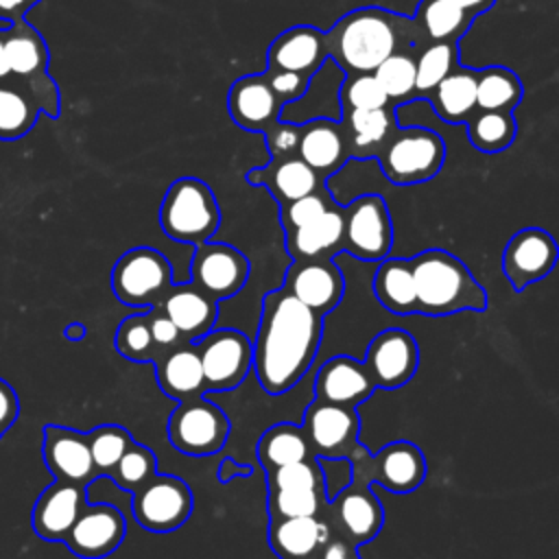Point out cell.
Listing matches in <instances>:
<instances>
[{"label": "cell", "instance_id": "cell-38", "mask_svg": "<svg viewBox=\"0 0 559 559\" xmlns=\"http://www.w3.org/2000/svg\"><path fill=\"white\" fill-rule=\"evenodd\" d=\"M463 124L469 144L480 153H500L509 148L518 133V124L511 111L474 109V114Z\"/></svg>", "mask_w": 559, "mask_h": 559}, {"label": "cell", "instance_id": "cell-13", "mask_svg": "<svg viewBox=\"0 0 559 559\" xmlns=\"http://www.w3.org/2000/svg\"><path fill=\"white\" fill-rule=\"evenodd\" d=\"M249 280V260L227 242L205 240L194 247L190 262V282L212 299H229L245 288Z\"/></svg>", "mask_w": 559, "mask_h": 559}, {"label": "cell", "instance_id": "cell-39", "mask_svg": "<svg viewBox=\"0 0 559 559\" xmlns=\"http://www.w3.org/2000/svg\"><path fill=\"white\" fill-rule=\"evenodd\" d=\"M459 66V41H430L415 52V94L428 96L432 87Z\"/></svg>", "mask_w": 559, "mask_h": 559}, {"label": "cell", "instance_id": "cell-47", "mask_svg": "<svg viewBox=\"0 0 559 559\" xmlns=\"http://www.w3.org/2000/svg\"><path fill=\"white\" fill-rule=\"evenodd\" d=\"M323 485L321 467L317 459H306L297 463H288L266 472L269 489H290V487H319Z\"/></svg>", "mask_w": 559, "mask_h": 559}, {"label": "cell", "instance_id": "cell-30", "mask_svg": "<svg viewBox=\"0 0 559 559\" xmlns=\"http://www.w3.org/2000/svg\"><path fill=\"white\" fill-rule=\"evenodd\" d=\"M330 539V528L319 515L271 518L269 544L282 559L312 557Z\"/></svg>", "mask_w": 559, "mask_h": 559}, {"label": "cell", "instance_id": "cell-3", "mask_svg": "<svg viewBox=\"0 0 559 559\" xmlns=\"http://www.w3.org/2000/svg\"><path fill=\"white\" fill-rule=\"evenodd\" d=\"M419 314L445 317L456 312H483L487 293L467 264L445 249H426L408 258Z\"/></svg>", "mask_w": 559, "mask_h": 559}, {"label": "cell", "instance_id": "cell-2", "mask_svg": "<svg viewBox=\"0 0 559 559\" xmlns=\"http://www.w3.org/2000/svg\"><path fill=\"white\" fill-rule=\"evenodd\" d=\"M328 55L345 74L373 72L389 55L424 44L415 22L408 15L382 9L358 7L325 31Z\"/></svg>", "mask_w": 559, "mask_h": 559}, {"label": "cell", "instance_id": "cell-16", "mask_svg": "<svg viewBox=\"0 0 559 559\" xmlns=\"http://www.w3.org/2000/svg\"><path fill=\"white\" fill-rule=\"evenodd\" d=\"M362 365L376 389H400L417 371L419 347L406 330L389 328L369 341Z\"/></svg>", "mask_w": 559, "mask_h": 559}, {"label": "cell", "instance_id": "cell-53", "mask_svg": "<svg viewBox=\"0 0 559 559\" xmlns=\"http://www.w3.org/2000/svg\"><path fill=\"white\" fill-rule=\"evenodd\" d=\"M321 559H358L356 548L345 539H328L321 548Z\"/></svg>", "mask_w": 559, "mask_h": 559}, {"label": "cell", "instance_id": "cell-25", "mask_svg": "<svg viewBox=\"0 0 559 559\" xmlns=\"http://www.w3.org/2000/svg\"><path fill=\"white\" fill-rule=\"evenodd\" d=\"M162 310L170 317L179 330L181 341L197 343L210 330H214L218 319V301L194 286L190 280L173 284L162 299Z\"/></svg>", "mask_w": 559, "mask_h": 559}, {"label": "cell", "instance_id": "cell-44", "mask_svg": "<svg viewBox=\"0 0 559 559\" xmlns=\"http://www.w3.org/2000/svg\"><path fill=\"white\" fill-rule=\"evenodd\" d=\"M157 472V459L153 454V450H148L142 443H131L124 454L118 459V463L111 467V472L107 474L120 489L124 491H133L135 487H140L146 478H151Z\"/></svg>", "mask_w": 559, "mask_h": 559}, {"label": "cell", "instance_id": "cell-22", "mask_svg": "<svg viewBox=\"0 0 559 559\" xmlns=\"http://www.w3.org/2000/svg\"><path fill=\"white\" fill-rule=\"evenodd\" d=\"M373 391L376 384L369 378L362 360L347 354L332 356L314 376V400L319 402L356 408L360 402L371 397Z\"/></svg>", "mask_w": 559, "mask_h": 559}, {"label": "cell", "instance_id": "cell-9", "mask_svg": "<svg viewBox=\"0 0 559 559\" xmlns=\"http://www.w3.org/2000/svg\"><path fill=\"white\" fill-rule=\"evenodd\" d=\"M194 509L192 489L179 476L153 474L131 491L135 522L151 533H170L188 522Z\"/></svg>", "mask_w": 559, "mask_h": 559}, {"label": "cell", "instance_id": "cell-18", "mask_svg": "<svg viewBox=\"0 0 559 559\" xmlns=\"http://www.w3.org/2000/svg\"><path fill=\"white\" fill-rule=\"evenodd\" d=\"M328 59L325 31L310 24H297L282 31L271 41L266 50V70L295 72L312 81Z\"/></svg>", "mask_w": 559, "mask_h": 559}, {"label": "cell", "instance_id": "cell-7", "mask_svg": "<svg viewBox=\"0 0 559 559\" xmlns=\"http://www.w3.org/2000/svg\"><path fill=\"white\" fill-rule=\"evenodd\" d=\"M352 463V480L380 485L393 493H408L426 478V456L411 441H391L380 452L369 454L362 445L347 459Z\"/></svg>", "mask_w": 559, "mask_h": 559}, {"label": "cell", "instance_id": "cell-56", "mask_svg": "<svg viewBox=\"0 0 559 559\" xmlns=\"http://www.w3.org/2000/svg\"><path fill=\"white\" fill-rule=\"evenodd\" d=\"M85 334H87V330H85V325L79 323V321H72V323H68V325L63 328V336H66L68 341H72V343L83 341Z\"/></svg>", "mask_w": 559, "mask_h": 559}, {"label": "cell", "instance_id": "cell-14", "mask_svg": "<svg viewBox=\"0 0 559 559\" xmlns=\"http://www.w3.org/2000/svg\"><path fill=\"white\" fill-rule=\"evenodd\" d=\"M559 247L542 227H524L515 231L502 249L500 269L515 293L537 280H544L557 264Z\"/></svg>", "mask_w": 559, "mask_h": 559}, {"label": "cell", "instance_id": "cell-37", "mask_svg": "<svg viewBox=\"0 0 559 559\" xmlns=\"http://www.w3.org/2000/svg\"><path fill=\"white\" fill-rule=\"evenodd\" d=\"M39 107L26 90H22L13 79L0 81V140L13 142L26 135L37 118Z\"/></svg>", "mask_w": 559, "mask_h": 559}, {"label": "cell", "instance_id": "cell-34", "mask_svg": "<svg viewBox=\"0 0 559 559\" xmlns=\"http://www.w3.org/2000/svg\"><path fill=\"white\" fill-rule=\"evenodd\" d=\"M424 44L430 41H459L474 17L448 0H421L411 15Z\"/></svg>", "mask_w": 559, "mask_h": 559}, {"label": "cell", "instance_id": "cell-58", "mask_svg": "<svg viewBox=\"0 0 559 559\" xmlns=\"http://www.w3.org/2000/svg\"><path fill=\"white\" fill-rule=\"evenodd\" d=\"M299 559H317V557H314V555H312V557H299Z\"/></svg>", "mask_w": 559, "mask_h": 559}, {"label": "cell", "instance_id": "cell-48", "mask_svg": "<svg viewBox=\"0 0 559 559\" xmlns=\"http://www.w3.org/2000/svg\"><path fill=\"white\" fill-rule=\"evenodd\" d=\"M264 140H266L271 159L295 157L297 144H299V124L282 118L277 124H273L269 131H264Z\"/></svg>", "mask_w": 559, "mask_h": 559}, {"label": "cell", "instance_id": "cell-50", "mask_svg": "<svg viewBox=\"0 0 559 559\" xmlns=\"http://www.w3.org/2000/svg\"><path fill=\"white\" fill-rule=\"evenodd\" d=\"M146 321H148V328H151V336H153V343L157 345L159 354L177 343H181V336H179V330L175 328V323L170 321V317L162 310V306H153L146 310Z\"/></svg>", "mask_w": 559, "mask_h": 559}, {"label": "cell", "instance_id": "cell-28", "mask_svg": "<svg viewBox=\"0 0 559 559\" xmlns=\"http://www.w3.org/2000/svg\"><path fill=\"white\" fill-rule=\"evenodd\" d=\"M155 378L159 389L175 400H188L203 395V369L194 343H177L164 349L155 360Z\"/></svg>", "mask_w": 559, "mask_h": 559}, {"label": "cell", "instance_id": "cell-4", "mask_svg": "<svg viewBox=\"0 0 559 559\" xmlns=\"http://www.w3.org/2000/svg\"><path fill=\"white\" fill-rule=\"evenodd\" d=\"M159 225L170 240L201 245L212 240L221 225V207L212 188L197 177L175 179L159 205Z\"/></svg>", "mask_w": 559, "mask_h": 559}, {"label": "cell", "instance_id": "cell-26", "mask_svg": "<svg viewBox=\"0 0 559 559\" xmlns=\"http://www.w3.org/2000/svg\"><path fill=\"white\" fill-rule=\"evenodd\" d=\"M297 157L306 162L323 181L338 173L349 159L338 120L312 118L310 122L299 124Z\"/></svg>", "mask_w": 559, "mask_h": 559}, {"label": "cell", "instance_id": "cell-1", "mask_svg": "<svg viewBox=\"0 0 559 559\" xmlns=\"http://www.w3.org/2000/svg\"><path fill=\"white\" fill-rule=\"evenodd\" d=\"M323 336V317L284 288L262 299L260 323L251 341V371L269 395L293 389L312 367Z\"/></svg>", "mask_w": 559, "mask_h": 559}, {"label": "cell", "instance_id": "cell-45", "mask_svg": "<svg viewBox=\"0 0 559 559\" xmlns=\"http://www.w3.org/2000/svg\"><path fill=\"white\" fill-rule=\"evenodd\" d=\"M338 98H341V107H349V109H376L391 103L384 90L380 87V83L376 81L373 72L345 74Z\"/></svg>", "mask_w": 559, "mask_h": 559}, {"label": "cell", "instance_id": "cell-23", "mask_svg": "<svg viewBox=\"0 0 559 559\" xmlns=\"http://www.w3.org/2000/svg\"><path fill=\"white\" fill-rule=\"evenodd\" d=\"M87 502V487L55 480L46 487L33 507V531L46 542H63L83 504Z\"/></svg>", "mask_w": 559, "mask_h": 559}, {"label": "cell", "instance_id": "cell-52", "mask_svg": "<svg viewBox=\"0 0 559 559\" xmlns=\"http://www.w3.org/2000/svg\"><path fill=\"white\" fill-rule=\"evenodd\" d=\"M39 0H0V20L2 22H17L37 4Z\"/></svg>", "mask_w": 559, "mask_h": 559}, {"label": "cell", "instance_id": "cell-27", "mask_svg": "<svg viewBox=\"0 0 559 559\" xmlns=\"http://www.w3.org/2000/svg\"><path fill=\"white\" fill-rule=\"evenodd\" d=\"M251 186H262L275 199L277 205L290 203L325 186V181L297 155L284 159H269V164L251 168L247 173Z\"/></svg>", "mask_w": 559, "mask_h": 559}, {"label": "cell", "instance_id": "cell-51", "mask_svg": "<svg viewBox=\"0 0 559 559\" xmlns=\"http://www.w3.org/2000/svg\"><path fill=\"white\" fill-rule=\"evenodd\" d=\"M20 415V400L15 389L0 378V439L15 424Z\"/></svg>", "mask_w": 559, "mask_h": 559}, {"label": "cell", "instance_id": "cell-36", "mask_svg": "<svg viewBox=\"0 0 559 559\" xmlns=\"http://www.w3.org/2000/svg\"><path fill=\"white\" fill-rule=\"evenodd\" d=\"M524 94L520 76L504 66H487L476 70V109L511 111Z\"/></svg>", "mask_w": 559, "mask_h": 559}, {"label": "cell", "instance_id": "cell-11", "mask_svg": "<svg viewBox=\"0 0 559 559\" xmlns=\"http://www.w3.org/2000/svg\"><path fill=\"white\" fill-rule=\"evenodd\" d=\"M205 391H229L251 371V338L234 328L210 330L197 343Z\"/></svg>", "mask_w": 559, "mask_h": 559}, {"label": "cell", "instance_id": "cell-46", "mask_svg": "<svg viewBox=\"0 0 559 559\" xmlns=\"http://www.w3.org/2000/svg\"><path fill=\"white\" fill-rule=\"evenodd\" d=\"M332 205H336V201L332 199V194L323 188L306 194V197H299L290 203H284L280 205V223H282V229L284 234L286 231H293L310 221H314L317 216H321L325 210H330Z\"/></svg>", "mask_w": 559, "mask_h": 559}, {"label": "cell", "instance_id": "cell-15", "mask_svg": "<svg viewBox=\"0 0 559 559\" xmlns=\"http://www.w3.org/2000/svg\"><path fill=\"white\" fill-rule=\"evenodd\" d=\"M127 520L122 511L107 502H85L63 544L81 559L109 557L124 542Z\"/></svg>", "mask_w": 559, "mask_h": 559}, {"label": "cell", "instance_id": "cell-32", "mask_svg": "<svg viewBox=\"0 0 559 559\" xmlns=\"http://www.w3.org/2000/svg\"><path fill=\"white\" fill-rule=\"evenodd\" d=\"M373 295L378 304L393 314H417V293L408 258H384L373 275Z\"/></svg>", "mask_w": 559, "mask_h": 559}, {"label": "cell", "instance_id": "cell-19", "mask_svg": "<svg viewBox=\"0 0 559 559\" xmlns=\"http://www.w3.org/2000/svg\"><path fill=\"white\" fill-rule=\"evenodd\" d=\"M41 437L44 463L57 480H68L87 487L98 478L85 432H79L68 426L46 424L41 428Z\"/></svg>", "mask_w": 559, "mask_h": 559}, {"label": "cell", "instance_id": "cell-42", "mask_svg": "<svg viewBox=\"0 0 559 559\" xmlns=\"http://www.w3.org/2000/svg\"><path fill=\"white\" fill-rule=\"evenodd\" d=\"M85 435L98 476H107L118 459L124 454V450L133 443L131 432L118 424H100Z\"/></svg>", "mask_w": 559, "mask_h": 559}, {"label": "cell", "instance_id": "cell-29", "mask_svg": "<svg viewBox=\"0 0 559 559\" xmlns=\"http://www.w3.org/2000/svg\"><path fill=\"white\" fill-rule=\"evenodd\" d=\"M286 251L293 260L336 258L343 251V205H332L314 221L286 231Z\"/></svg>", "mask_w": 559, "mask_h": 559}, {"label": "cell", "instance_id": "cell-57", "mask_svg": "<svg viewBox=\"0 0 559 559\" xmlns=\"http://www.w3.org/2000/svg\"><path fill=\"white\" fill-rule=\"evenodd\" d=\"M11 76L7 55H4V28H0V81H7Z\"/></svg>", "mask_w": 559, "mask_h": 559}, {"label": "cell", "instance_id": "cell-5", "mask_svg": "<svg viewBox=\"0 0 559 559\" xmlns=\"http://www.w3.org/2000/svg\"><path fill=\"white\" fill-rule=\"evenodd\" d=\"M376 159L391 183L415 186L441 173L445 142L437 131L426 127H395Z\"/></svg>", "mask_w": 559, "mask_h": 559}, {"label": "cell", "instance_id": "cell-24", "mask_svg": "<svg viewBox=\"0 0 559 559\" xmlns=\"http://www.w3.org/2000/svg\"><path fill=\"white\" fill-rule=\"evenodd\" d=\"M395 107V103L376 109L341 107L338 127L349 159H376L378 151L384 146V142L397 127Z\"/></svg>", "mask_w": 559, "mask_h": 559}, {"label": "cell", "instance_id": "cell-41", "mask_svg": "<svg viewBox=\"0 0 559 559\" xmlns=\"http://www.w3.org/2000/svg\"><path fill=\"white\" fill-rule=\"evenodd\" d=\"M114 345L122 358L133 362H153L159 356V349L151 336L146 310L120 321L114 336Z\"/></svg>", "mask_w": 559, "mask_h": 559}, {"label": "cell", "instance_id": "cell-10", "mask_svg": "<svg viewBox=\"0 0 559 559\" xmlns=\"http://www.w3.org/2000/svg\"><path fill=\"white\" fill-rule=\"evenodd\" d=\"M391 247L393 223L380 194H360L343 205V251L362 262H380Z\"/></svg>", "mask_w": 559, "mask_h": 559}, {"label": "cell", "instance_id": "cell-8", "mask_svg": "<svg viewBox=\"0 0 559 559\" xmlns=\"http://www.w3.org/2000/svg\"><path fill=\"white\" fill-rule=\"evenodd\" d=\"M229 430L231 424L223 408L203 395L181 400L166 424L170 445L188 456H210L221 452Z\"/></svg>", "mask_w": 559, "mask_h": 559}, {"label": "cell", "instance_id": "cell-12", "mask_svg": "<svg viewBox=\"0 0 559 559\" xmlns=\"http://www.w3.org/2000/svg\"><path fill=\"white\" fill-rule=\"evenodd\" d=\"M356 408L312 400L304 411L301 430L314 456L349 459L360 445Z\"/></svg>", "mask_w": 559, "mask_h": 559}, {"label": "cell", "instance_id": "cell-54", "mask_svg": "<svg viewBox=\"0 0 559 559\" xmlns=\"http://www.w3.org/2000/svg\"><path fill=\"white\" fill-rule=\"evenodd\" d=\"M216 476H218L221 483H229V480H234L236 476H242V478L251 476V467H247V465H236L231 459H225V461L221 463Z\"/></svg>", "mask_w": 559, "mask_h": 559}, {"label": "cell", "instance_id": "cell-35", "mask_svg": "<svg viewBox=\"0 0 559 559\" xmlns=\"http://www.w3.org/2000/svg\"><path fill=\"white\" fill-rule=\"evenodd\" d=\"M255 456L266 472L288 463L317 459L308 445V439L301 426L290 421H282L266 428L255 445Z\"/></svg>", "mask_w": 559, "mask_h": 559}, {"label": "cell", "instance_id": "cell-55", "mask_svg": "<svg viewBox=\"0 0 559 559\" xmlns=\"http://www.w3.org/2000/svg\"><path fill=\"white\" fill-rule=\"evenodd\" d=\"M448 2L456 4L459 9H463L465 13H469L472 17H476V15L485 13V11H489V9L496 4V0H448Z\"/></svg>", "mask_w": 559, "mask_h": 559}, {"label": "cell", "instance_id": "cell-40", "mask_svg": "<svg viewBox=\"0 0 559 559\" xmlns=\"http://www.w3.org/2000/svg\"><path fill=\"white\" fill-rule=\"evenodd\" d=\"M415 52L413 48H404L397 50L393 55H389L376 70L373 76L380 83V87L384 90L386 98L391 103H400V100H408L415 94Z\"/></svg>", "mask_w": 559, "mask_h": 559}, {"label": "cell", "instance_id": "cell-6", "mask_svg": "<svg viewBox=\"0 0 559 559\" xmlns=\"http://www.w3.org/2000/svg\"><path fill=\"white\" fill-rule=\"evenodd\" d=\"M173 286V266L168 258L153 247H133L124 251L111 269V290L129 308L159 306Z\"/></svg>", "mask_w": 559, "mask_h": 559}, {"label": "cell", "instance_id": "cell-43", "mask_svg": "<svg viewBox=\"0 0 559 559\" xmlns=\"http://www.w3.org/2000/svg\"><path fill=\"white\" fill-rule=\"evenodd\" d=\"M325 485L319 487H290L269 489V515L271 518H297L319 515L325 502Z\"/></svg>", "mask_w": 559, "mask_h": 559}, {"label": "cell", "instance_id": "cell-33", "mask_svg": "<svg viewBox=\"0 0 559 559\" xmlns=\"http://www.w3.org/2000/svg\"><path fill=\"white\" fill-rule=\"evenodd\" d=\"M426 98L445 124H463L476 109V70L459 63Z\"/></svg>", "mask_w": 559, "mask_h": 559}, {"label": "cell", "instance_id": "cell-20", "mask_svg": "<svg viewBox=\"0 0 559 559\" xmlns=\"http://www.w3.org/2000/svg\"><path fill=\"white\" fill-rule=\"evenodd\" d=\"M227 111L240 129L264 133L282 120L284 103L269 85L264 72L245 74L227 92Z\"/></svg>", "mask_w": 559, "mask_h": 559}, {"label": "cell", "instance_id": "cell-21", "mask_svg": "<svg viewBox=\"0 0 559 559\" xmlns=\"http://www.w3.org/2000/svg\"><path fill=\"white\" fill-rule=\"evenodd\" d=\"M330 504L334 518L338 520L345 537L354 548L371 542L384 524V509L371 485L352 480L332 496Z\"/></svg>", "mask_w": 559, "mask_h": 559}, {"label": "cell", "instance_id": "cell-49", "mask_svg": "<svg viewBox=\"0 0 559 559\" xmlns=\"http://www.w3.org/2000/svg\"><path fill=\"white\" fill-rule=\"evenodd\" d=\"M264 76H266L269 85L273 87V92L277 94V98L284 103V107L288 103L301 98L310 87V79L299 76L295 72H271V70H266Z\"/></svg>", "mask_w": 559, "mask_h": 559}, {"label": "cell", "instance_id": "cell-31", "mask_svg": "<svg viewBox=\"0 0 559 559\" xmlns=\"http://www.w3.org/2000/svg\"><path fill=\"white\" fill-rule=\"evenodd\" d=\"M4 55L11 79L28 81L48 72V46L41 33L26 20L11 22V26L4 28Z\"/></svg>", "mask_w": 559, "mask_h": 559}, {"label": "cell", "instance_id": "cell-17", "mask_svg": "<svg viewBox=\"0 0 559 559\" xmlns=\"http://www.w3.org/2000/svg\"><path fill=\"white\" fill-rule=\"evenodd\" d=\"M282 288L317 314L325 317L341 304L345 280L334 258L293 260Z\"/></svg>", "mask_w": 559, "mask_h": 559}]
</instances>
